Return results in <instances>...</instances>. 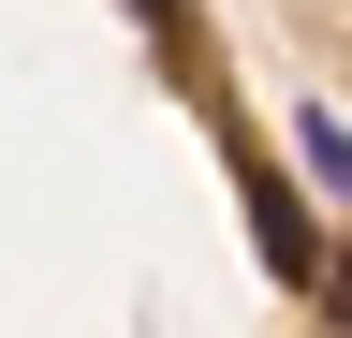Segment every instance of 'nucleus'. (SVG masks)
I'll return each instance as SVG.
<instances>
[{
	"instance_id": "f257e3e1",
	"label": "nucleus",
	"mask_w": 352,
	"mask_h": 338,
	"mask_svg": "<svg viewBox=\"0 0 352 338\" xmlns=\"http://www.w3.org/2000/svg\"><path fill=\"white\" fill-rule=\"evenodd\" d=\"M308 279H323V309L352 324V250H323V265H308Z\"/></svg>"
}]
</instances>
